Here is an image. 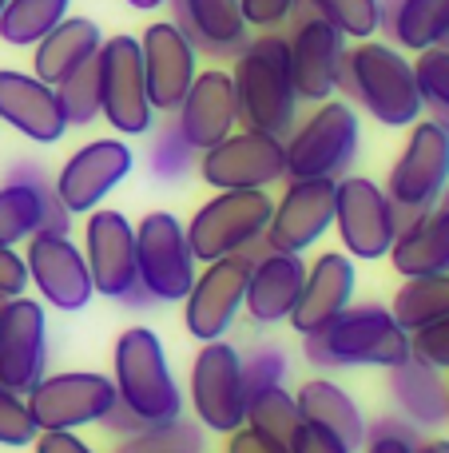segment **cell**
Segmentation results:
<instances>
[{
	"mask_svg": "<svg viewBox=\"0 0 449 453\" xmlns=\"http://www.w3.org/2000/svg\"><path fill=\"white\" fill-rule=\"evenodd\" d=\"M354 287H358V271L346 250H323L315 263H307V279H302L299 303L291 311L294 334L307 338L318 334L323 326H331L354 303Z\"/></svg>",
	"mask_w": 449,
	"mask_h": 453,
	"instance_id": "cb8c5ba5",
	"label": "cell"
},
{
	"mask_svg": "<svg viewBox=\"0 0 449 453\" xmlns=\"http://www.w3.org/2000/svg\"><path fill=\"white\" fill-rule=\"evenodd\" d=\"M28 414L36 430H84L100 426L108 410L119 402L111 374L100 370H64V374H44L36 390L24 394Z\"/></svg>",
	"mask_w": 449,
	"mask_h": 453,
	"instance_id": "8fae6325",
	"label": "cell"
},
{
	"mask_svg": "<svg viewBox=\"0 0 449 453\" xmlns=\"http://www.w3.org/2000/svg\"><path fill=\"white\" fill-rule=\"evenodd\" d=\"M135 156L127 140L119 135H103V140H88L60 164V175L52 180L56 199L68 207V215H88L132 175Z\"/></svg>",
	"mask_w": 449,
	"mask_h": 453,
	"instance_id": "2e32d148",
	"label": "cell"
},
{
	"mask_svg": "<svg viewBox=\"0 0 449 453\" xmlns=\"http://www.w3.org/2000/svg\"><path fill=\"white\" fill-rule=\"evenodd\" d=\"M235 100H239V127L267 135H286L299 124V96L291 88V72H286V36L283 32H259L243 44L235 56Z\"/></svg>",
	"mask_w": 449,
	"mask_h": 453,
	"instance_id": "7a4b0ae2",
	"label": "cell"
},
{
	"mask_svg": "<svg viewBox=\"0 0 449 453\" xmlns=\"http://www.w3.org/2000/svg\"><path fill=\"white\" fill-rule=\"evenodd\" d=\"M418 446H422L418 426H410L402 414H386L366 426L362 453H418Z\"/></svg>",
	"mask_w": 449,
	"mask_h": 453,
	"instance_id": "60d3db41",
	"label": "cell"
},
{
	"mask_svg": "<svg viewBox=\"0 0 449 453\" xmlns=\"http://www.w3.org/2000/svg\"><path fill=\"white\" fill-rule=\"evenodd\" d=\"M72 0H8L0 12V40L12 48H32L68 16Z\"/></svg>",
	"mask_w": 449,
	"mask_h": 453,
	"instance_id": "e575fe53",
	"label": "cell"
},
{
	"mask_svg": "<svg viewBox=\"0 0 449 453\" xmlns=\"http://www.w3.org/2000/svg\"><path fill=\"white\" fill-rule=\"evenodd\" d=\"M302 8L354 44L382 32V0H302Z\"/></svg>",
	"mask_w": 449,
	"mask_h": 453,
	"instance_id": "d590c367",
	"label": "cell"
},
{
	"mask_svg": "<svg viewBox=\"0 0 449 453\" xmlns=\"http://www.w3.org/2000/svg\"><path fill=\"white\" fill-rule=\"evenodd\" d=\"M175 127L195 151L215 148L239 132V100H235V80L227 68H207L195 72V84L187 88L183 104L175 108Z\"/></svg>",
	"mask_w": 449,
	"mask_h": 453,
	"instance_id": "603a6c76",
	"label": "cell"
},
{
	"mask_svg": "<svg viewBox=\"0 0 449 453\" xmlns=\"http://www.w3.org/2000/svg\"><path fill=\"white\" fill-rule=\"evenodd\" d=\"M171 20L183 36L195 44L199 56H231L235 60L243 44L251 40V24L243 16L239 0H167Z\"/></svg>",
	"mask_w": 449,
	"mask_h": 453,
	"instance_id": "4316f807",
	"label": "cell"
},
{
	"mask_svg": "<svg viewBox=\"0 0 449 453\" xmlns=\"http://www.w3.org/2000/svg\"><path fill=\"white\" fill-rule=\"evenodd\" d=\"M339 92L382 127H410L426 116L414 60L390 40H358L346 48Z\"/></svg>",
	"mask_w": 449,
	"mask_h": 453,
	"instance_id": "6da1fadb",
	"label": "cell"
},
{
	"mask_svg": "<svg viewBox=\"0 0 449 453\" xmlns=\"http://www.w3.org/2000/svg\"><path fill=\"white\" fill-rule=\"evenodd\" d=\"M0 119L32 143H60L68 132L56 88L16 68H0Z\"/></svg>",
	"mask_w": 449,
	"mask_h": 453,
	"instance_id": "484cf974",
	"label": "cell"
},
{
	"mask_svg": "<svg viewBox=\"0 0 449 453\" xmlns=\"http://www.w3.org/2000/svg\"><path fill=\"white\" fill-rule=\"evenodd\" d=\"M286 378V354L278 346H255L251 354H243V382L247 390L255 386H267V382H283Z\"/></svg>",
	"mask_w": 449,
	"mask_h": 453,
	"instance_id": "7bdbcfd3",
	"label": "cell"
},
{
	"mask_svg": "<svg viewBox=\"0 0 449 453\" xmlns=\"http://www.w3.org/2000/svg\"><path fill=\"white\" fill-rule=\"evenodd\" d=\"M410 350H414V358L430 362V366H438L442 374H449V314L442 322H434V326L410 334Z\"/></svg>",
	"mask_w": 449,
	"mask_h": 453,
	"instance_id": "f6af8a7d",
	"label": "cell"
},
{
	"mask_svg": "<svg viewBox=\"0 0 449 453\" xmlns=\"http://www.w3.org/2000/svg\"><path fill=\"white\" fill-rule=\"evenodd\" d=\"M103 430L108 434H116V438H132V434H140V430H148V422H140V418L132 414V410L124 406V402H116V406L108 410V418H103Z\"/></svg>",
	"mask_w": 449,
	"mask_h": 453,
	"instance_id": "f907efd6",
	"label": "cell"
},
{
	"mask_svg": "<svg viewBox=\"0 0 449 453\" xmlns=\"http://www.w3.org/2000/svg\"><path fill=\"white\" fill-rule=\"evenodd\" d=\"M56 100L68 119V127H88L100 119V76H95V60L84 64L76 76L56 84Z\"/></svg>",
	"mask_w": 449,
	"mask_h": 453,
	"instance_id": "f35d334b",
	"label": "cell"
},
{
	"mask_svg": "<svg viewBox=\"0 0 449 453\" xmlns=\"http://www.w3.org/2000/svg\"><path fill=\"white\" fill-rule=\"evenodd\" d=\"M199 180L215 191H270L286 180V148L278 135L239 127L215 148L199 151Z\"/></svg>",
	"mask_w": 449,
	"mask_h": 453,
	"instance_id": "9c48e42d",
	"label": "cell"
},
{
	"mask_svg": "<svg viewBox=\"0 0 449 453\" xmlns=\"http://www.w3.org/2000/svg\"><path fill=\"white\" fill-rule=\"evenodd\" d=\"M449 183V135L438 119L422 116L410 124L406 148L398 151L394 167L386 175V196L398 211V231L414 223L422 211L438 207Z\"/></svg>",
	"mask_w": 449,
	"mask_h": 453,
	"instance_id": "52a82bcc",
	"label": "cell"
},
{
	"mask_svg": "<svg viewBox=\"0 0 449 453\" xmlns=\"http://www.w3.org/2000/svg\"><path fill=\"white\" fill-rule=\"evenodd\" d=\"M382 32L402 52H430L449 44V0H398Z\"/></svg>",
	"mask_w": 449,
	"mask_h": 453,
	"instance_id": "1f68e13d",
	"label": "cell"
},
{
	"mask_svg": "<svg viewBox=\"0 0 449 453\" xmlns=\"http://www.w3.org/2000/svg\"><path fill=\"white\" fill-rule=\"evenodd\" d=\"M247 255H251V274H247L243 311L251 314L255 326H278V322L291 319L294 303H299L307 263H302V255L270 250L263 242Z\"/></svg>",
	"mask_w": 449,
	"mask_h": 453,
	"instance_id": "d4e9b609",
	"label": "cell"
},
{
	"mask_svg": "<svg viewBox=\"0 0 449 453\" xmlns=\"http://www.w3.org/2000/svg\"><path fill=\"white\" fill-rule=\"evenodd\" d=\"M243 426H251L255 434H263V438H270V441L291 446L294 430L302 426L299 402H294V394L286 390L283 382L255 386V390H247V422Z\"/></svg>",
	"mask_w": 449,
	"mask_h": 453,
	"instance_id": "836d02e7",
	"label": "cell"
},
{
	"mask_svg": "<svg viewBox=\"0 0 449 453\" xmlns=\"http://www.w3.org/2000/svg\"><path fill=\"white\" fill-rule=\"evenodd\" d=\"M418 453H449V438H422Z\"/></svg>",
	"mask_w": 449,
	"mask_h": 453,
	"instance_id": "816d5d0a",
	"label": "cell"
},
{
	"mask_svg": "<svg viewBox=\"0 0 449 453\" xmlns=\"http://www.w3.org/2000/svg\"><path fill=\"white\" fill-rule=\"evenodd\" d=\"M4 4H8V0H0V12H4Z\"/></svg>",
	"mask_w": 449,
	"mask_h": 453,
	"instance_id": "9f6ffc18",
	"label": "cell"
},
{
	"mask_svg": "<svg viewBox=\"0 0 449 453\" xmlns=\"http://www.w3.org/2000/svg\"><path fill=\"white\" fill-rule=\"evenodd\" d=\"M135 274L156 303H183L195 282L187 226L171 211H148L135 223Z\"/></svg>",
	"mask_w": 449,
	"mask_h": 453,
	"instance_id": "30bf717a",
	"label": "cell"
},
{
	"mask_svg": "<svg viewBox=\"0 0 449 453\" xmlns=\"http://www.w3.org/2000/svg\"><path fill=\"white\" fill-rule=\"evenodd\" d=\"M36 422H32L28 414V402H24V394L8 390V386H0V446L8 449H24L36 441Z\"/></svg>",
	"mask_w": 449,
	"mask_h": 453,
	"instance_id": "b9f144b4",
	"label": "cell"
},
{
	"mask_svg": "<svg viewBox=\"0 0 449 453\" xmlns=\"http://www.w3.org/2000/svg\"><path fill=\"white\" fill-rule=\"evenodd\" d=\"M227 453H291V446L263 438V434H255L251 426H239L235 434H227Z\"/></svg>",
	"mask_w": 449,
	"mask_h": 453,
	"instance_id": "681fc988",
	"label": "cell"
},
{
	"mask_svg": "<svg viewBox=\"0 0 449 453\" xmlns=\"http://www.w3.org/2000/svg\"><path fill=\"white\" fill-rule=\"evenodd\" d=\"M48 374V314L36 298L16 295L0 303V386L32 394Z\"/></svg>",
	"mask_w": 449,
	"mask_h": 453,
	"instance_id": "ac0fdd59",
	"label": "cell"
},
{
	"mask_svg": "<svg viewBox=\"0 0 449 453\" xmlns=\"http://www.w3.org/2000/svg\"><path fill=\"white\" fill-rule=\"evenodd\" d=\"M334 231L342 250L358 263L386 258L398 239V211L386 188L366 175H342L334 188Z\"/></svg>",
	"mask_w": 449,
	"mask_h": 453,
	"instance_id": "7c38bea8",
	"label": "cell"
},
{
	"mask_svg": "<svg viewBox=\"0 0 449 453\" xmlns=\"http://www.w3.org/2000/svg\"><path fill=\"white\" fill-rule=\"evenodd\" d=\"M275 199L267 191H215L187 219V247L195 263L247 255L263 242Z\"/></svg>",
	"mask_w": 449,
	"mask_h": 453,
	"instance_id": "8992f818",
	"label": "cell"
},
{
	"mask_svg": "<svg viewBox=\"0 0 449 453\" xmlns=\"http://www.w3.org/2000/svg\"><path fill=\"white\" fill-rule=\"evenodd\" d=\"M127 8H135V12H156V8H164L167 0H124Z\"/></svg>",
	"mask_w": 449,
	"mask_h": 453,
	"instance_id": "f5cc1de1",
	"label": "cell"
},
{
	"mask_svg": "<svg viewBox=\"0 0 449 453\" xmlns=\"http://www.w3.org/2000/svg\"><path fill=\"white\" fill-rule=\"evenodd\" d=\"M346 48H350V40L342 32H334L326 20L310 16L307 8H299L294 28L286 36V72H291V88L299 96V104L334 100Z\"/></svg>",
	"mask_w": 449,
	"mask_h": 453,
	"instance_id": "9a60e30c",
	"label": "cell"
},
{
	"mask_svg": "<svg viewBox=\"0 0 449 453\" xmlns=\"http://www.w3.org/2000/svg\"><path fill=\"white\" fill-rule=\"evenodd\" d=\"M32 449L36 453H95L76 430H40Z\"/></svg>",
	"mask_w": 449,
	"mask_h": 453,
	"instance_id": "c3c4849f",
	"label": "cell"
},
{
	"mask_svg": "<svg viewBox=\"0 0 449 453\" xmlns=\"http://www.w3.org/2000/svg\"><path fill=\"white\" fill-rule=\"evenodd\" d=\"M438 207H445V211H449V183H445V191H442V199H438Z\"/></svg>",
	"mask_w": 449,
	"mask_h": 453,
	"instance_id": "11a10c76",
	"label": "cell"
},
{
	"mask_svg": "<svg viewBox=\"0 0 449 453\" xmlns=\"http://www.w3.org/2000/svg\"><path fill=\"white\" fill-rule=\"evenodd\" d=\"M362 124L354 104L323 100L307 119L294 124L283 140L286 148V180H342L358 159Z\"/></svg>",
	"mask_w": 449,
	"mask_h": 453,
	"instance_id": "5b68a950",
	"label": "cell"
},
{
	"mask_svg": "<svg viewBox=\"0 0 449 453\" xmlns=\"http://www.w3.org/2000/svg\"><path fill=\"white\" fill-rule=\"evenodd\" d=\"M302 350H307L310 366L323 370H339V366L394 370L414 354L410 334L398 326L390 306L382 303H350L331 326L302 338Z\"/></svg>",
	"mask_w": 449,
	"mask_h": 453,
	"instance_id": "3957f363",
	"label": "cell"
},
{
	"mask_svg": "<svg viewBox=\"0 0 449 453\" xmlns=\"http://www.w3.org/2000/svg\"><path fill=\"white\" fill-rule=\"evenodd\" d=\"M294 402H299L302 422L334 434L346 449L358 453L366 446V426L370 422H366L362 410H358V402L350 398L339 382H331V378H310V382H302L299 390H294Z\"/></svg>",
	"mask_w": 449,
	"mask_h": 453,
	"instance_id": "f546056e",
	"label": "cell"
},
{
	"mask_svg": "<svg viewBox=\"0 0 449 453\" xmlns=\"http://www.w3.org/2000/svg\"><path fill=\"white\" fill-rule=\"evenodd\" d=\"M24 266H28V282H36L40 298L64 314L84 311V306L95 298L84 250L72 242V234L36 231L28 242H24Z\"/></svg>",
	"mask_w": 449,
	"mask_h": 453,
	"instance_id": "44dd1931",
	"label": "cell"
},
{
	"mask_svg": "<svg viewBox=\"0 0 449 453\" xmlns=\"http://www.w3.org/2000/svg\"><path fill=\"white\" fill-rule=\"evenodd\" d=\"M84 263L92 274L95 295L111 298V303H127L140 274H135V226L124 211L111 207H95L88 211L84 223Z\"/></svg>",
	"mask_w": 449,
	"mask_h": 453,
	"instance_id": "d6986e66",
	"label": "cell"
},
{
	"mask_svg": "<svg viewBox=\"0 0 449 453\" xmlns=\"http://www.w3.org/2000/svg\"><path fill=\"white\" fill-rule=\"evenodd\" d=\"M414 76H418L426 111H449V44L418 52V60H414Z\"/></svg>",
	"mask_w": 449,
	"mask_h": 453,
	"instance_id": "ab89813d",
	"label": "cell"
},
{
	"mask_svg": "<svg viewBox=\"0 0 449 453\" xmlns=\"http://www.w3.org/2000/svg\"><path fill=\"white\" fill-rule=\"evenodd\" d=\"M334 188L339 180H286L283 196L270 207L263 247L302 255L326 231H334Z\"/></svg>",
	"mask_w": 449,
	"mask_h": 453,
	"instance_id": "ffe728a7",
	"label": "cell"
},
{
	"mask_svg": "<svg viewBox=\"0 0 449 453\" xmlns=\"http://www.w3.org/2000/svg\"><path fill=\"white\" fill-rule=\"evenodd\" d=\"M195 164H199V151L179 135L175 119H171V124H164L156 135H151L148 167H151V175H156V180L179 183V180H187V175L195 172Z\"/></svg>",
	"mask_w": 449,
	"mask_h": 453,
	"instance_id": "8d00e7d4",
	"label": "cell"
},
{
	"mask_svg": "<svg viewBox=\"0 0 449 453\" xmlns=\"http://www.w3.org/2000/svg\"><path fill=\"white\" fill-rule=\"evenodd\" d=\"M386 258L402 279H414V274H449V211L445 207H430L414 223H406Z\"/></svg>",
	"mask_w": 449,
	"mask_h": 453,
	"instance_id": "4dcf8cb0",
	"label": "cell"
},
{
	"mask_svg": "<svg viewBox=\"0 0 449 453\" xmlns=\"http://www.w3.org/2000/svg\"><path fill=\"white\" fill-rule=\"evenodd\" d=\"M103 32L92 16H64L44 40L32 44V76L44 84H64L68 76H76L84 64H92L100 56Z\"/></svg>",
	"mask_w": 449,
	"mask_h": 453,
	"instance_id": "83f0119b",
	"label": "cell"
},
{
	"mask_svg": "<svg viewBox=\"0 0 449 453\" xmlns=\"http://www.w3.org/2000/svg\"><path fill=\"white\" fill-rule=\"evenodd\" d=\"M291 453H354V449H346L334 434H326V430H318V426H310V422H302L299 430H294V438H291Z\"/></svg>",
	"mask_w": 449,
	"mask_h": 453,
	"instance_id": "7dc6e473",
	"label": "cell"
},
{
	"mask_svg": "<svg viewBox=\"0 0 449 453\" xmlns=\"http://www.w3.org/2000/svg\"><path fill=\"white\" fill-rule=\"evenodd\" d=\"M24 290H28V266H24V255L16 247H4V242H0V303L24 295Z\"/></svg>",
	"mask_w": 449,
	"mask_h": 453,
	"instance_id": "bcb514c9",
	"label": "cell"
},
{
	"mask_svg": "<svg viewBox=\"0 0 449 453\" xmlns=\"http://www.w3.org/2000/svg\"><path fill=\"white\" fill-rule=\"evenodd\" d=\"M430 119H438V124L445 127V135H449V111H430Z\"/></svg>",
	"mask_w": 449,
	"mask_h": 453,
	"instance_id": "db71d44e",
	"label": "cell"
},
{
	"mask_svg": "<svg viewBox=\"0 0 449 453\" xmlns=\"http://www.w3.org/2000/svg\"><path fill=\"white\" fill-rule=\"evenodd\" d=\"M191 406L203 430L235 434L247 422V382H243V354L215 338L203 342V350L191 362Z\"/></svg>",
	"mask_w": 449,
	"mask_h": 453,
	"instance_id": "4fadbf2b",
	"label": "cell"
},
{
	"mask_svg": "<svg viewBox=\"0 0 449 453\" xmlns=\"http://www.w3.org/2000/svg\"><path fill=\"white\" fill-rule=\"evenodd\" d=\"M243 4V16L251 28L259 32H278L283 24H291L299 16L302 0H239Z\"/></svg>",
	"mask_w": 449,
	"mask_h": 453,
	"instance_id": "ee69618b",
	"label": "cell"
},
{
	"mask_svg": "<svg viewBox=\"0 0 449 453\" xmlns=\"http://www.w3.org/2000/svg\"><path fill=\"white\" fill-rule=\"evenodd\" d=\"M390 374V398L398 414L418 430H438L449 422V374L422 358H406L402 366L386 370Z\"/></svg>",
	"mask_w": 449,
	"mask_h": 453,
	"instance_id": "f1b7e54d",
	"label": "cell"
},
{
	"mask_svg": "<svg viewBox=\"0 0 449 453\" xmlns=\"http://www.w3.org/2000/svg\"><path fill=\"white\" fill-rule=\"evenodd\" d=\"M390 314L406 334L434 326L449 314V274H414L390 298Z\"/></svg>",
	"mask_w": 449,
	"mask_h": 453,
	"instance_id": "d6a6232c",
	"label": "cell"
},
{
	"mask_svg": "<svg viewBox=\"0 0 449 453\" xmlns=\"http://www.w3.org/2000/svg\"><path fill=\"white\" fill-rule=\"evenodd\" d=\"M116 453H203V434L195 422H167V426H148V430L119 438Z\"/></svg>",
	"mask_w": 449,
	"mask_h": 453,
	"instance_id": "74e56055",
	"label": "cell"
},
{
	"mask_svg": "<svg viewBox=\"0 0 449 453\" xmlns=\"http://www.w3.org/2000/svg\"><path fill=\"white\" fill-rule=\"evenodd\" d=\"M95 76H100V119L111 132L124 135H148L156 127V108L143 80V56L140 36H103L100 56H95Z\"/></svg>",
	"mask_w": 449,
	"mask_h": 453,
	"instance_id": "ba28073f",
	"label": "cell"
},
{
	"mask_svg": "<svg viewBox=\"0 0 449 453\" xmlns=\"http://www.w3.org/2000/svg\"><path fill=\"white\" fill-rule=\"evenodd\" d=\"M140 56L156 116H175V108L183 104L199 72L195 44L175 28V20H151L140 36Z\"/></svg>",
	"mask_w": 449,
	"mask_h": 453,
	"instance_id": "7402d4cb",
	"label": "cell"
},
{
	"mask_svg": "<svg viewBox=\"0 0 449 453\" xmlns=\"http://www.w3.org/2000/svg\"><path fill=\"white\" fill-rule=\"evenodd\" d=\"M111 382L116 394L140 422L167 426L183 418V394L167 366V350L151 326L119 330L111 346Z\"/></svg>",
	"mask_w": 449,
	"mask_h": 453,
	"instance_id": "277c9868",
	"label": "cell"
},
{
	"mask_svg": "<svg viewBox=\"0 0 449 453\" xmlns=\"http://www.w3.org/2000/svg\"><path fill=\"white\" fill-rule=\"evenodd\" d=\"M247 274H251V255H227L203 263V271L195 274L187 298H183V326L191 338L199 342L227 338V330L235 326L239 311H243Z\"/></svg>",
	"mask_w": 449,
	"mask_h": 453,
	"instance_id": "e0dca14e",
	"label": "cell"
},
{
	"mask_svg": "<svg viewBox=\"0 0 449 453\" xmlns=\"http://www.w3.org/2000/svg\"><path fill=\"white\" fill-rule=\"evenodd\" d=\"M36 231L68 234L72 215L56 199V188L44 175V167L32 164V159H16L8 167L4 183H0V242L20 247Z\"/></svg>",
	"mask_w": 449,
	"mask_h": 453,
	"instance_id": "5bb4252c",
	"label": "cell"
},
{
	"mask_svg": "<svg viewBox=\"0 0 449 453\" xmlns=\"http://www.w3.org/2000/svg\"><path fill=\"white\" fill-rule=\"evenodd\" d=\"M445 426H449V422H445Z\"/></svg>",
	"mask_w": 449,
	"mask_h": 453,
	"instance_id": "6f0895ef",
	"label": "cell"
}]
</instances>
